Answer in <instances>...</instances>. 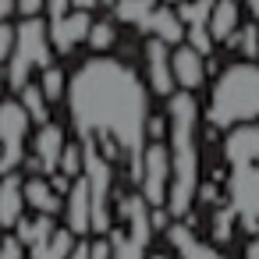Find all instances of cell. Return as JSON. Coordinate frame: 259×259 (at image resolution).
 Instances as JSON below:
<instances>
[{
  "mask_svg": "<svg viewBox=\"0 0 259 259\" xmlns=\"http://www.w3.org/2000/svg\"><path fill=\"white\" fill-rule=\"evenodd\" d=\"M64 100L75 142L96 149L114 170L135 181L149 117L146 82L124 61L96 54L68 75Z\"/></svg>",
  "mask_w": 259,
  "mask_h": 259,
  "instance_id": "1",
  "label": "cell"
},
{
  "mask_svg": "<svg viewBox=\"0 0 259 259\" xmlns=\"http://www.w3.org/2000/svg\"><path fill=\"white\" fill-rule=\"evenodd\" d=\"M167 163H170V185L163 209L174 220H185L199 199V100L195 93L174 89L167 96Z\"/></svg>",
  "mask_w": 259,
  "mask_h": 259,
  "instance_id": "2",
  "label": "cell"
},
{
  "mask_svg": "<svg viewBox=\"0 0 259 259\" xmlns=\"http://www.w3.org/2000/svg\"><path fill=\"white\" fill-rule=\"evenodd\" d=\"M259 121V61H234L227 64L206 103V124L217 132Z\"/></svg>",
  "mask_w": 259,
  "mask_h": 259,
  "instance_id": "3",
  "label": "cell"
},
{
  "mask_svg": "<svg viewBox=\"0 0 259 259\" xmlns=\"http://www.w3.org/2000/svg\"><path fill=\"white\" fill-rule=\"evenodd\" d=\"M47 64H54V50H50V39H47V22L43 15L36 18H22L15 25V47H11V57L4 61V82L11 93H18L29 78H36Z\"/></svg>",
  "mask_w": 259,
  "mask_h": 259,
  "instance_id": "4",
  "label": "cell"
},
{
  "mask_svg": "<svg viewBox=\"0 0 259 259\" xmlns=\"http://www.w3.org/2000/svg\"><path fill=\"white\" fill-rule=\"evenodd\" d=\"M29 117L22 110L18 100L0 96V174H11L22 167L25 153H29Z\"/></svg>",
  "mask_w": 259,
  "mask_h": 259,
  "instance_id": "5",
  "label": "cell"
},
{
  "mask_svg": "<svg viewBox=\"0 0 259 259\" xmlns=\"http://www.w3.org/2000/svg\"><path fill=\"white\" fill-rule=\"evenodd\" d=\"M139 188H142V202L146 209L163 206L167 202V185H170V163H167V146L163 142H146L142 156H139V174H135Z\"/></svg>",
  "mask_w": 259,
  "mask_h": 259,
  "instance_id": "6",
  "label": "cell"
},
{
  "mask_svg": "<svg viewBox=\"0 0 259 259\" xmlns=\"http://www.w3.org/2000/svg\"><path fill=\"white\" fill-rule=\"evenodd\" d=\"M245 231L259 234V160L248 167H231V206Z\"/></svg>",
  "mask_w": 259,
  "mask_h": 259,
  "instance_id": "7",
  "label": "cell"
},
{
  "mask_svg": "<svg viewBox=\"0 0 259 259\" xmlns=\"http://www.w3.org/2000/svg\"><path fill=\"white\" fill-rule=\"evenodd\" d=\"M64 142H68V135H64L61 124H54V121H50V124H39L36 135H32V142H29V153H25L22 167H25L29 174H54Z\"/></svg>",
  "mask_w": 259,
  "mask_h": 259,
  "instance_id": "8",
  "label": "cell"
},
{
  "mask_svg": "<svg viewBox=\"0 0 259 259\" xmlns=\"http://www.w3.org/2000/svg\"><path fill=\"white\" fill-rule=\"evenodd\" d=\"M43 22H47V18H43ZM89 25H93V15H89V11H75V8H71L64 18L47 22V39H50V50H54V54H61V57L75 54V47H78V43H85Z\"/></svg>",
  "mask_w": 259,
  "mask_h": 259,
  "instance_id": "9",
  "label": "cell"
},
{
  "mask_svg": "<svg viewBox=\"0 0 259 259\" xmlns=\"http://www.w3.org/2000/svg\"><path fill=\"white\" fill-rule=\"evenodd\" d=\"M142 64H146V89L156 93V96H170L174 93V78H170V47L163 39H153L146 36V47H142Z\"/></svg>",
  "mask_w": 259,
  "mask_h": 259,
  "instance_id": "10",
  "label": "cell"
},
{
  "mask_svg": "<svg viewBox=\"0 0 259 259\" xmlns=\"http://www.w3.org/2000/svg\"><path fill=\"white\" fill-rule=\"evenodd\" d=\"M170 78H174V89L195 93V89L206 82V57L195 54L188 43L170 47Z\"/></svg>",
  "mask_w": 259,
  "mask_h": 259,
  "instance_id": "11",
  "label": "cell"
},
{
  "mask_svg": "<svg viewBox=\"0 0 259 259\" xmlns=\"http://www.w3.org/2000/svg\"><path fill=\"white\" fill-rule=\"evenodd\" d=\"M61 213H64V227H68L75 238L93 234V206H89L85 178H75V181H71V188H68V195H64V206H61Z\"/></svg>",
  "mask_w": 259,
  "mask_h": 259,
  "instance_id": "12",
  "label": "cell"
},
{
  "mask_svg": "<svg viewBox=\"0 0 259 259\" xmlns=\"http://www.w3.org/2000/svg\"><path fill=\"white\" fill-rule=\"evenodd\" d=\"M224 156H227L231 167H248V163H255V160H259V121L227 128Z\"/></svg>",
  "mask_w": 259,
  "mask_h": 259,
  "instance_id": "13",
  "label": "cell"
},
{
  "mask_svg": "<svg viewBox=\"0 0 259 259\" xmlns=\"http://www.w3.org/2000/svg\"><path fill=\"white\" fill-rule=\"evenodd\" d=\"M25 195H22V174H0V231H11L25 217Z\"/></svg>",
  "mask_w": 259,
  "mask_h": 259,
  "instance_id": "14",
  "label": "cell"
},
{
  "mask_svg": "<svg viewBox=\"0 0 259 259\" xmlns=\"http://www.w3.org/2000/svg\"><path fill=\"white\" fill-rule=\"evenodd\" d=\"M167 238H170V245L178 248V259H227L217 245L199 241V238H195V231H192L188 224H181V220H170Z\"/></svg>",
  "mask_w": 259,
  "mask_h": 259,
  "instance_id": "15",
  "label": "cell"
},
{
  "mask_svg": "<svg viewBox=\"0 0 259 259\" xmlns=\"http://www.w3.org/2000/svg\"><path fill=\"white\" fill-rule=\"evenodd\" d=\"M22 195H25V206H32V209L43 213V217H57L61 206H64V199L50 188L47 174H29V178H22Z\"/></svg>",
  "mask_w": 259,
  "mask_h": 259,
  "instance_id": "16",
  "label": "cell"
},
{
  "mask_svg": "<svg viewBox=\"0 0 259 259\" xmlns=\"http://www.w3.org/2000/svg\"><path fill=\"white\" fill-rule=\"evenodd\" d=\"M142 29H146V36H153V39H163L167 47H178L181 39H185V25L178 22V15H174V8H163V4H156L142 22H139Z\"/></svg>",
  "mask_w": 259,
  "mask_h": 259,
  "instance_id": "17",
  "label": "cell"
},
{
  "mask_svg": "<svg viewBox=\"0 0 259 259\" xmlns=\"http://www.w3.org/2000/svg\"><path fill=\"white\" fill-rule=\"evenodd\" d=\"M241 25V11H238V0H213L209 18H206V32L213 43H227L231 32Z\"/></svg>",
  "mask_w": 259,
  "mask_h": 259,
  "instance_id": "18",
  "label": "cell"
},
{
  "mask_svg": "<svg viewBox=\"0 0 259 259\" xmlns=\"http://www.w3.org/2000/svg\"><path fill=\"white\" fill-rule=\"evenodd\" d=\"M54 227H57V217H43V213H36V217H22V220L11 227V234L25 245V252H32V248H39V245L54 234Z\"/></svg>",
  "mask_w": 259,
  "mask_h": 259,
  "instance_id": "19",
  "label": "cell"
},
{
  "mask_svg": "<svg viewBox=\"0 0 259 259\" xmlns=\"http://www.w3.org/2000/svg\"><path fill=\"white\" fill-rule=\"evenodd\" d=\"M18 103H22V110H25V117H29V124H50L54 117H50V103L43 100V93H39V85H36V78H29L22 89H18Z\"/></svg>",
  "mask_w": 259,
  "mask_h": 259,
  "instance_id": "20",
  "label": "cell"
},
{
  "mask_svg": "<svg viewBox=\"0 0 259 259\" xmlns=\"http://www.w3.org/2000/svg\"><path fill=\"white\" fill-rule=\"evenodd\" d=\"M75 245H78V241H75V234H71L64 224H57V227H54V234H50L39 248H32V252H29V259H68Z\"/></svg>",
  "mask_w": 259,
  "mask_h": 259,
  "instance_id": "21",
  "label": "cell"
},
{
  "mask_svg": "<svg viewBox=\"0 0 259 259\" xmlns=\"http://www.w3.org/2000/svg\"><path fill=\"white\" fill-rule=\"evenodd\" d=\"M36 85H39L43 100L54 107V103H64V85H68V75H64V68H61V64H47V68L39 71Z\"/></svg>",
  "mask_w": 259,
  "mask_h": 259,
  "instance_id": "22",
  "label": "cell"
},
{
  "mask_svg": "<svg viewBox=\"0 0 259 259\" xmlns=\"http://www.w3.org/2000/svg\"><path fill=\"white\" fill-rule=\"evenodd\" d=\"M227 47H231V50H238V57H245V61H259V29H255L252 22L238 25V29L231 32Z\"/></svg>",
  "mask_w": 259,
  "mask_h": 259,
  "instance_id": "23",
  "label": "cell"
},
{
  "mask_svg": "<svg viewBox=\"0 0 259 259\" xmlns=\"http://www.w3.org/2000/svg\"><path fill=\"white\" fill-rule=\"evenodd\" d=\"M114 43H117V25L114 22H93L89 25V32H85V47L93 50V54H110L114 50Z\"/></svg>",
  "mask_w": 259,
  "mask_h": 259,
  "instance_id": "24",
  "label": "cell"
},
{
  "mask_svg": "<svg viewBox=\"0 0 259 259\" xmlns=\"http://www.w3.org/2000/svg\"><path fill=\"white\" fill-rule=\"evenodd\" d=\"M209 8H213V0H181V4H174V15L185 29H192V25H206Z\"/></svg>",
  "mask_w": 259,
  "mask_h": 259,
  "instance_id": "25",
  "label": "cell"
},
{
  "mask_svg": "<svg viewBox=\"0 0 259 259\" xmlns=\"http://www.w3.org/2000/svg\"><path fill=\"white\" fill-rule=\"evenodd\" d=\"M57 170L64 174V178H82V146L78 142H64V149H61V156H57Z\"/></svg>",
  "mask_w": 259,
  "mask_h": 259,
  "instance_id": "26",
  "label": "cell"
},
{
  "mask_svg": "<svg viewBox=\"0 0 259 259\" xmlns=\"http://www.w3.org/2000/svg\"><path fill=\"white\" fill-rule=\"evenodd\" d=\"M181 43H188L195 54H202V57H213V39H209V32H206V25H192V29H185V39Z\"/></svg>",
  "mask_w": 259,
  "mask_h": 259,
  "instance_id": "27",
  "label": "cell"
},
{
  "mask_svg": "<svg viewBox=\"0 0 259 259\" xmlns=\"http://www.w3.org/2000/svg\"><path fill=\"white\" fill-rule=\"evenodd\" d=\"M0 259H29V252H25V245L11 234V231H4L0 234Z\"/></svg>",
  "mask_w": 259,
  "mask_h": 259,
  "instance_id": "28",
  "label": "cell"
},
{
  "mask_svg": "<svg viewBox=\"0 0 259 259\" xmlns=\"http://www.w3.org/2000/svg\"><path fill=\"white\" fill-rule=\"evenodd\" d=\"M85 255H89V259H114L110 238H107V234H96L93 241H85Z\"/></svg>",
  "mask_w": 259,
  "mask_h": 259,
  "instance_id": "29",
  "label": "cell"
},
{
  "mask_svg": "<svg viewBox=\"0 0 259 259\" xmlns=\"http://www.w3.org/2000/svg\"><path fill=\"white\" fill-rule=\"evenodd\" d=\"M11 47H15V22H0V68H4V61L11 57Z\"/></svg>",
  "mask_w": 259,
  "mask_h": 259,
  "instance_id": "30",
  "label": "cell"
},
{
  "mask_svg": "<svg viewBox=\"0 0 259 259\" xmlns=\"http://www.w3.org/2000/svg\"><path fill=\"white\" fill-rule=\"evenodd\" d=\"M71 11V0H43V18L47 22H57Z\"/></svg>",
  "mask_w": 259,
  "mask_h": 259,
  "instance_id": "31",
  "label": "cell"
},
{
  "mask_svg": "<svg viewBox=\"0 0 259 259\" xmlns=\"http://www.w3.org/2000/svg\"><path fill=\"white\" fill-rule=\"evenodd\" d=\"M15 11L22 18H36V15H43V0H15Z\"/></svg>",
  "mask_w": 259,
  "mask_h": 259,
  "instance_id": "32",
  "label": "cell"
},
{
  "mask_svg": "<svg viewBox=\"0 0 259 259\" xmlns=\"http://www.w3.org/2000/svg\"><path fill=\"white\" fill-rule=\"evenodd\" d=\"M110 4H117V0H71V8L75 11H96V8H110Z\"/></svg>",
  "mask_w": 259,
  "mask_h": 259,
  "instance_id": "33",
  "label": "cell"
},
{
  "mask_svg": "<svg viewBox=\"0 0 259 259\" xmlns=\"http://www.w3.org/2000/svg\"><path fill=\"white\" fill-rule=\"evenodd\" d=\"M245 259H259V234L248 241V248H245Z\"/></svg>",
  "mask_w": 259,
  "mask_h": 259,
  "instance_id": "34",
  "label": "cell"
},
{
  "mask_svg": "<svg viewBox=\"0 0 259 259\" xmlns=\"http://www.w3.org/2000/svg\"><path fill=\"white\" fill-rule=\"evenodd\" d=\"M248 11H252V25L259 29V0H248Z\"/></svg>",
  "mask_w": 259,
  "mask_h": 259,
  "instance_id": "35",
  "label": "cell"
},
{
  "mask_svg": "<svg viewBox=\"0 0 259 259\" xmlns=\"http://www.w3.org/2000/svg\"><path fill=\"white\" fill-rule=\"evenodd\" d=\"M68 259H89V255H85V245H75V248H71V255H68Z\"/></svg>",
  "mask_w": 259,
  "mask_h": 259,
  "instance_id": "36",
  "label": "cell"
},
{
  "mask_svg": "<svg viewBox=\"0 0 259 259\" xmlns=\"http://www.w3.org/2000/svg\"><path fill=\"white\" fill-rule=\"evenodd\" d=\"M146 259H167V255H146Z\"/></svg>",
  "mask_w": 259,
  "mask_h": 259,
  "instance_id": "37",
  "label": "cell"
},
{
  "mask_svg": "<svg viewBox=\"0 0 259 259\" xmlns=\"http://www.w3.org/2000/svg\"><path fill=\"white\" fill-rule=\"evenodd\" d=\"M0 96H4V82H0Z\"/></svg>",
  "mask_w": 259,
  "mask_h": 259,
  "instance_id": "38",
  "label": "cell"
}]
</instances>
